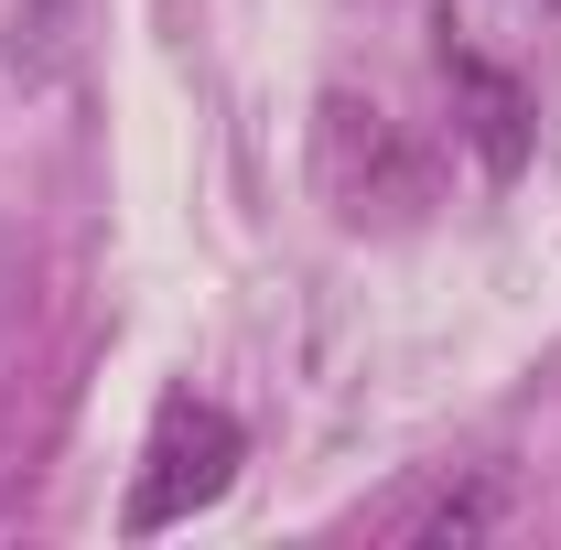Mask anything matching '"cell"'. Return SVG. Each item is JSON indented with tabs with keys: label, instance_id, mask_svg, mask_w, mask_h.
<instances>
[{
	"label": "cell",
	"instance_id": "cell-1",
	"mask_svg": "<svg viewBox=\"0 0 561 550\" xmlns=\"http://www.w3.org/2000/svg\"><path fill=\"white\" fill-rule=\"evenodd\" d=\"M227 485H238V421L184 389V400H162V411H151V443H140V475H130L119 529H130V540L184 529V518H206Z\"/></svg>",
	"mask_w": 561,
	"mask_h": 550
},
{
	"label": "cell",
	"instance_id": "cell-2",
	"mask_svg": "<svg viewBox=\"0 0 561 550\" xmlns=\"http://www.w3.org/2000/svg\"><path fill=\"white\" fill-rule=\"evenodd\" d=\"M313 184L346 227H400L432 206V162L400 140L389 108H356V98H324V119H313Z\"/></svg>",
	"mask_w": 561,
	"mask_h": 550
},
{
	"label": "cell",
	"instance_id": "cell-3",
	"mask_svg": "<svg viewBox=\"0 0 561 550\" xmlns=\"http://www.w3.org/2000/svg\"><path fill=\"white\" fill-rule=\"evenodd\" d=\"M496 507H507V496H496V475H465V485H454V475H432L421 496H389L367 529H389V540H486V529H496Z\"/></svg>",
	"mask_w": 561,
	"mask_h": 550
}]
</instances>
